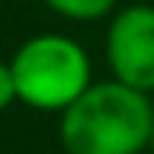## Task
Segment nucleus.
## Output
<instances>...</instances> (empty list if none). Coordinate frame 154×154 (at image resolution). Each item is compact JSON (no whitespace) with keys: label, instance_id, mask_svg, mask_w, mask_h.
<instances>
[{"label":"nucleus","instance_id":"423d86ee","mask_svg":"<svg viewBox=\"0 0 154 154\" xmlns=\"http://www.w3.org/2000/svg\"><path fill=\"white\" fill-rule=\"evenodd\" d=\"M148 148L154 151V125H151V141H148Z\"/></svg>","mask_w":154,"mask_h":154},{"label":"nucleus","instance_id":"7ed1b4c3","mask_svg":"<svg viewBox=\"0 0 154 154\" xmlns=\"http://www.w3.org/2000/svg\"><path fill=\"white\" fill-rule=\"evenodd\" d=\"M106 58L116 80L154 93V7L128 3L106 32Z\"/></svg>","mask_w":154,"mask_h":154},{"label":"nucleus","instance_id":"f03ea898","mask_svg":"<svg viewBox=\"0 0 154 154\" xmlns=\"http://www.w3.org/2000/svg\"><path fill=\"white\" fill-rule=\"evenodd\" d=\"M19 100L42 112H64L90 87V58L67 35H35L10 61Z\"/></svg>","mask_w":154,"mask_h":154},{"label":"nucleus","instance_id":"f257e3e1","mask_svg":"<svg viewBox=\"0 0 154 154\" xmlns=\"http://www.w3.org/2000/svg\"><path fill=\"white\" fill-rule=\"evenodd\" d=\"M151 125L148 93L122 80H103L90 84L61 112V144L67 154H141Z\"/></svg>","mask_w":154,"mask_h":154},{"label":"nucleus","instance_id":"20e7f679","mask_svg":"<svg viewBox=\"0 0 154 154\" xmlns=\"http://www.w3.org/2000/svg\"><path fill=\"white\" fill-rule=\"evenodd\" d=\"M45 3H48V10H55V13H61V16H67V19L87 23V19L106 16L119 0H45Z\"/></svg>","mask_w":154,"mask_h":154},{"label":"nucleus","instance_id":"39448f33","mask_svg":"<svg viewBox=\"0 0 154 154\" xmlns=\"http://www.w3.org/2000/svg\"><path fill=\"white\" fill-rule=\"evenodd\" d=\"M19 100V90H16V77H13V67L0 61V109H7L10 103Z\"/></svg>","mask_w":154,"mask_h":154}]
</instances>
